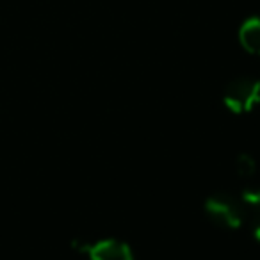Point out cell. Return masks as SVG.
I'll return each mask as SVG.
<instances>
[{
  "label": "cell",
  "instance_id": "cell-5",
  "mask_svg": "<svg viewBox=\"0 0 260 260\" xmlns=\"http://www.w3.org/2000/svg\"><path fill=\"white\" fill-rule=\"evenodd\" d=\"M239 198L248 212V217L251 216L253 219H260V187L244 189Z\"/></svg>",
  "mask_w": 260,
  "mask_h": 260
},
{
  "label": "cell",
  "instance_id": "cell-3",
  "mask_svg": "<svg viewBox=\"0 0 260 260\" xmlns=\"http://www.w3.org/2000/svg\"><path fill=\"white\" fill-rule=\"evenodd\" d=\"M77 249L86 253L89 260H134L130 246L118 239H104L91 244H79Z\"/></svg>",
  "mask_w": 260,
  "mask_h": 260
},
{
  "label": "cell",
  "instance_id": "cell-1",
  "mask_svg": "<svg viewBox=\"0 0 260 260\" xmlns=\"http://www.w3.org/2000/svg\"><path fill=\"white\" fill-rule=\"evenodd\" d=\"M203 209H205L207 217L216 226L226 228V230H235V228L242 226V223L248 219V212H246L241 198L228 194V192L210 194L205 200Z\"/></svg>",
  "mask_w": 260,
  "mask_h": 260
},
{
  "label": "cell",
  "instance_id": "cell-6",
  "mask_svg": "<svg viewBox=\"0 0 260 260\" xmlns=\"http://www.w3.org/2000/svg\"><path fill=\"white\" fill-rule=\"evenodd\" d=\"M235 171L241 178H251L256 173V162L249 153H241L235 159Z\"/></svg>",
  "mask_w": 260,
  "mask_h": 260
},
{
  "label": "cell",
  "instance_id": "cell-2",
  "mask_svg": "<svg viewBox=\"0 0 260 260\" xmlns=\"http://www.w3.org/2000/svg\"><path fill=\"white\" fill-rule=\"evenodd\" d=\"M223 104L234 114L251 112L256 105H260V80L251 77L234 79L224 87Z\"/></svg>",
  "mask_w": 260,
  "mask_h": 260
},
{
  "label": "cell",
  "instance_id": "cell-7",
  "mask_svg": "<svg viewBox=\"0 0 260 260\" xmlns=\"http://www.w3.org/2000/svg\"><path fill=\"white\" fill-rule=\"evenodd\" d=\"M253 235H255V239L260 242V219H255V224H253Z\"/></svg>",
  "mask_w": 260,
  "mask_h": 260
},
{
  "label": "cell",
  "instance_id": "cell-4",
  "mask_svg": "<svg viewBox=\"0 0 260 260\" xmlns=\"http://www.w3.org/2000/svg\"><path fill=\"white\" fill-rule=\"evenodd\" d=\"M239 41L246 52L253 55H260V18H248L239 29Z\"/></svg>",
  "mask_w": 260,
  "mask_h": 260
}]
</instances>
